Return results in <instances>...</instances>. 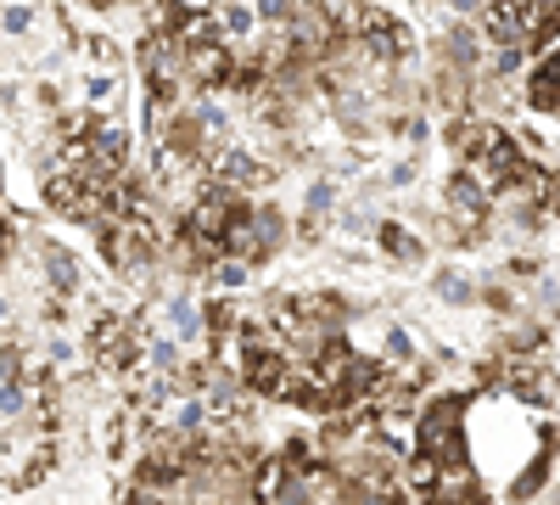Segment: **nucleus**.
I'll use <instances>...</instances> for the list:
<instances>
[{
  "label": "nucleus",
  "instance_id": "1",
  "mask_svg": "<svg viewBox=\"0 0 560 505\" xmlns=\"http://www.w3.org/2000/svg\"><path fill=\"white\" fill-rule=\"evenodd\" d=\"M459 416H465V404H459V399H438V404L427 410V422H420V455H432L438 467L459 461V455H465Z\"/></svg>",
  "mask_w": 560,
  "mask_h": 505
},
{
  "label": "nucleus",
  "instance_id": "2",
  "mask_svg": "<svg viewBox=\"0 0 560 505\" xmlns=\"http://www.w3.org/2000/svg\"><path fill=\"white\" fill-rule=\"evenodd\" d=\"M242 214H247V208L236 203V192H230V186H213V192H202L197 208H191V237L219 248V231H224L230 219H242Z\"/></svg>",
  "mask_w": 560,
  "mask_h": 505
},
{
  "label": "nucleus",
  "instance_id": "3",
  "mask_svg": "<svg viewBox=\"0 0 560 505\" xmlns=\"http://www.w3.org/2000/svg\"><path fill=\"white\" fill-rule=\"evenodd\" d=\"M353 34H359V39H364V45H370V51H376L382 62H393V57L404 51V45H409V39H404V28H398L387 12H359Z\"/></svg>",
  "mask_w": 560,
  "mask_h": 505
},
{
  "label": "nucleus",
  "instance_id": "4",
  "mask_svg": "<svg viewBox=\"0 0 560 505\" xmlns=\"http://www.w3.org/2000/svg\"><path fill=\"white\" fill-rule=\"evenodd\" d=\"M185 68H191L202 84H219V79H230V51H224V39H208V45H185Z\"/></svg>",
  "mask_w": 560,
  "mask_h": 505
},
{
  "label": "nucleus",
  "instance_id": "5",
  "mask_svg": "<svg viewBox=\"0 0 560 505\" xmlns=\"http://www.w3.org/2000/svg\"><path fill=\"white\" fill-rule=\"evenodd\" d=\"M432 489H438V505H482V483H477L471 472H465L459 461H454V472L443 467Z\"/></svg>",
  "mask_w": 560,
  "mask_h": 505
},
{
  "label": "nucleus",
  "instance_id": "6",
  "mask_svg": "<svg viewBox=\"0 0 560 505\" xmlns=\"http://www.w3.org/2000/svg\"><path fill=\"white\" fill-rule=\"evenodd\" d=\"M219 248H224V253H236V264L264 259V242H258V231H253V219H247V214L224 225V231H219Z\"/></svg>",
  "mask_w": 560,
  "mask_h": 505
},
{
  "label": "nucleus",
  "instance_id": "7",
  "mask_svg": "<svg viewBox=\"0 0 560 505\" xmlns=\"http://www.w3.org/2000/svg\"><path fill=\"white\" fill-rule=\"evenodd\" d=\"M213 174H219V186H258L264 180V169H258V158H247V152H219V163H213Z\"/></svg>",
  "mask_w": 560,
  "mask_h": 505
},
{
  "label": "nucleus",
  "instance_id": "8",
  "mask_svg": "<svg viewBox=\"0 0 560 505\" xmlns=\"http://www.w3.org/2000/svg\"><path fill=\"white\" fill-rule=\"evenodd\" d=\"M96 348H102V359H107V365H129V359H135V348H129V332L118 326V320H107V326L96 332Z\"/></svg>",
  "mask_w": 560,
  "mask_h": 505
},
{
  "label": "nucleus",
  "instance_id": "9",
  "mask_svg": "<svg viewBox=\"0 0 560 505\" xmlns=\"http://www.w3.org/2000/svg\"><path fill=\"white\" fill-rule=\"evenodd\" d=\"M269 489H275V505H308V500H314V483H308V472H292V478L280 472Z\"/></svg>",
  "mask_w": 560,
  "mask_h": 505
},
{
  "label": "nucleus",
  "instance_id": "10",
  "mask_svg": "<svg viewBox=\"0 0 560 505\" xmlns=\"http://www.w3.org/2000/svg\"><path fill=\"white\" fill-rule=\"evenodd\" d=\"M247 219H253V231H258V242H264V253H275L280 242H287V219H280L275 208H253Z\"/></svg>",
  "mask_w": 560,
  "mask_h": 505
},
{
  "label": "nucleus",
  "instance_id": "11",
  "mask_svg": "<svg viewBox=\"0 0 560 505\" xmlns=\"http://www.w3.org/2000/svg\"><path fill=\"white\" fill-rule=\"evenodd\" d=\"M45 275H51V287H57V292H73V282H79V269H73L68 248H45Z\"/></svg>",
  "mask_w": 560,
  "mask_h": 505
},
{
  "label": "nucleus",
  "instance_id": "12",
  "mask_svg": "<svg viewBox=\"0 0 560 505\" xmlns=\"http://www.w3.org/2000/svg\"><path fill=\"white\" fill-rule=\"evenodd\" d=\"M533 107H538L544 118L555 113V62H549V57H544L538 73H533Z\"/></svg>",
  "mask_w": 560,
  "mask_h": 505
},
{
  "label": "nucleus",
  "instance_id": "13",
  "mask_svg": "<svg viewBox=\"0 0 560 505\" xmlns=\"http://www.w3.org/2000/svg\"><path fill=\"white\" fill-rule=\"evenodd\" d=\"M208 39H224L213 18H185V34H179V45H208Z\"/></svg>",
  "mask_w": 560,
  "mask_h": 505
},
{
  "label": "nucleus",
  "instance_id": "14",
  "mask_svg": "<svg viewBox=\"0 0 560 505\" xmlns=\"http://www.w3.org/2000/svg\"><path fill=\"white\" fill-rule=\"evenodd\" d=\"M382 242H387V253H398V259H420V242L404 237L398 225H382Z\"/></svg>",
  "mask_w": 560,
  "mask_h": 505
},
{
  "label": "nucleus",
  "instance_id": "15",
  "mask_svg": "<svg viewBox=\"0 0 560 505\" xmlns=\"http://www.w3.org/2000/svg\"><path fill=\"white\" fill-rule=\"evenodd\" d=\"M438 472H443V467L432 461V455H415V461H409V483H415V489H432Z\"/></svg>",
  "mask_w": 560,
  "mask_h": 505
},
{
  "label": "nucleus",
  "instance_id": "16",
  "mask_svg": "<svg viewBox=\"0 0 560 505\" xmlns=\"http://www.w3.org/2000/svg\"><path fill=\"white\" fill-rule=\"evenodd\" d=\"M168 314H174V326H179V337H191V332H197V309L185 303V298H174V303H168Z\"/></svg>",
  "mask_w": 560,
  "mask_h": 505
},
{
  "label": "nucleus",
  "instance_id": "17",
  "mask_svg": "<svg viewBox=\"0 0 560 505\" xmlns=\"http://www.w3.org/2000/svg\"><path fill=\"white\" fill-rule=\"evenodd\" d=\"M438 292H443L448 303H465V298H471V282H465V275H443Z\"/></svg>",
  "mask_w": 560,
  "mask_h": 505
},
{
  "label": "nucleus",
  "instance_id": "18",
  "mask_svg": "<svg viewBox=\"0 0 560 505\" xmlns=\"http://www.w3.org/2000/svg\"><path fill=\"white\" fill-rule=\"evenodd\" d=\"M247 28H253V7H230L219 34H247Z\"/></svg>",
  "mask_w": 560,
  "mask_h": 505
},
{
  "label": "nucleus",
  "instance_id": "19",
  "mask_svg": "<svg viewBox=\"0 0 560 505\" xmlns=\"http://www.w3.org/2000/svg\"><path fill=\"white\" fill-rule=\"evenodd\" d=\"M34 23V12L28 7H7V12H0V28H7V34H23Z\"/></svg>",
  "mask_w": 560,
  "mask_h": 505
},
{
  "label": "nucleus",
  "instance_id": "20",
  "mask_svg": "<svg viewBox=\"0 0 560 505\" xmlns=\"http://www.w3.org/2000/svg\"><path fill=\"white\" fill-rule=\"evenodd\" d=\"M331 197H337V192H331V180H319V186L308 192V219H319L325 208H331Z\"/></svg>",
  "mask_w": 560,
  "mask_h": 505
},
{
  "label": "nucleus",
  "instance_id": "21",
  "mask_svg": "<svg viewBox=\"0 0 560 505\" xmlns=\"http://www.w3.org/2000/svg\"><path fill=\"white\" fill-rule=\"evenodd\" d=\"M448 57H454V62H471V57H477V39H471V34H448Z\"/></svg>",
  "mask_w": 560,
  "mask_h": 505
},
{
  "label": "nucleus",
  "instance_id": "22",
  "mask_svg": "<svg viewBox=\"0 0 560 505\" xmlns=\"http://www.w3.org/2000/svg\"><path fill=\"white\" fill-rule=\"evenodd\" d=\"M0 410H7V416H18V410H23V388L18 382H0Z\"/></svg>",
  "mask_w": 560,
  "mask_h": 505
},
{
  "label": "nucleus",
  "instance_id": "23",
  "mask_svg": "<svg viewBox=\"0 0 560 505\" xmlns=\"http://www.w3.org/2000/svg\"><path fill=\"white\" fill-rule=\"evenodd\" d=\"M247 275V264H213V282H224V287H236Z\"/></svg>",
  "mask_w": 560,
  "mask_h": 505
},
{
  "label": "nucleus",
  "instance_id": "24",
  "mask_svg": "<svg viewBox=\"0 0 560 505\" xmlns=\"http://www.w3.org/2000/svg\"><path fill=\"white\" fill-rule=\"evenodd\" d=\"M516 62H522V51H516V45H504V51L493 57V73H516Z\"/></svg>",
  "mask_w": 560,
  "mask_h": 505
},
{
  "label": "nucleus",
  "instance_id": "25",
  "mask_svg": "<svg viewBox=\"0 0 560 505\" xmlns=\"http://www.w3.org/2000/svg\"><path fill=\"white\" fill-rule=\"evenodd\" d=\"M174 422H179V427H197V422H202V404H179Z\"/></svg>",
  "mask_w": 560,
  "mask_h": 505
},
{
  "label": "nucleus",
  "instance_id": "26",
  "mask_svg": "<svg viewBox=\"0 0 560 505\" xmlns=\"http://www.w3.org/2000/svg\"><path fill=\"white\" fill-rule=\"evenodd\" d=\"M264 18H292V0H258Z\"/></svg>",
  "mask_w": 560,
  "mask_h": 505
},
{
  "label": "nucleus",
  "instance_id": "27",
  "mask_svg": "<svg viewBox=\"0 0 560 505\" xmlns=\"http://www.w3.org/2000/svg\"><path fill=\"white\" fill-rule=\"evenodd\" d=\"M12 377H18V354L0 348V382H12Z\"/></svg>",
  "mask_w": 560,
  "mask_h": 505
},
{
  "label": "nucleus",
  "instance_id": "28",
  "mask_svg": "<svg viewBox=\"0 0 560 505\" xmlns=\"http://www.w3.org/2000/svg\"><path fill=\"white\" fill-rule=\"evenodd\" d=\"M129 505H163V500H158V489H135V494H129Z\"/></svg>",
  "mask_w": 560,
  "mask_h": 505
},
{
  "label": "nucleus",
  "instance_id": "29",
  "mask_svg": "<svg viewBox=\"0 0 560 505\" xmlns=\"http://www.w3.org/2000/svg\"><path fill=\"white\" fill-rule=\"evenodd\" d=\"M96 7H113V0H96Z\"/></svg>",
  "mask_w": 560,
  "mask_h": 505
},
{
  "label": "nucleus",
  "instance_id": "30",
  "mask_svg": "<svg viewBox=\"0 0 560 505\" xmlns=\"http://www.w3.org/2000/svg\"><path fill=\"white\" fill-rule=\"evenodd\" d=\"M292 7H298V0H292Z\"/></svg>",
  "mask_w": 560,
  "mask_h": 505
}]
</instances>
